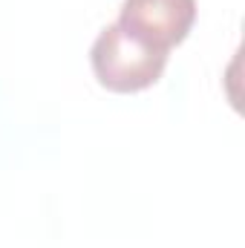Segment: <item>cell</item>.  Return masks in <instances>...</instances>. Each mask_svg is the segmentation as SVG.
<instances>
[{
  "label": "cell",
  "instance_id": "obj_1",
  "mask_svg": "<svg viewBox=\"0 0 245 248\" xmlns=\"http://www.w3.org/2000/svg\"><path fill=\"white\" fill-rule=\"evenodd\" d=\"M168 55L170 52L141 44L138 38L124 32L119 23H107L98 32V38L92 41L90 63L104 90L138 93V90L153 87L162 78V72L168 66Z\"/></svg>",
  "mask_w": 245,
  "mask_h": 248
},
{
  "label": "cell",
  "instance_id": "obj_2",
  "mask_svg": "<svg viewBox=\"0 0 245 248\" xmlns=\"http://www.w3.org/2000/svg\"><path fill=\"white\" fill-rule=\"evenodd\" d=\"M196 20V0H122L119 26L141 44L170 52Z\"/></svg>",
  "mask_w": 245,
  "mask_h": 248
}]
</instances>
